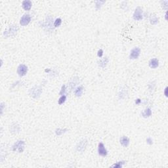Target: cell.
Wrapping results in <instances>:
<instances>
[{
  "mask_svg": "<svg viewBox=\"0 0 168 168\" xmlns=\"http://www.w3.org/2000/svg\"><path fill=\"white\" fill-rule=\"evenodd\" d=\"M140 54H141V49L139 47H135L133 49H131V51L129 54V59L135 60V59H137L139 57Z\"/></svg>",
  "mask_w": 168,
  "mask_h": 168,
  "instance_id": "5b68a950",
  "label": "cell"
},
{
  "mask_svg": "<svg viewBox=\"0 0 168 168\" xmlns=\"http://www.w3.org/2000/svg\"><path fill=\"white\" fill-rule=\"evenodd\" d=\"M141 99H140V98H137V99H136V100H135V104H136V105H139V104H141Z\"/></svg>",
  "mask_w": 168,
  "mask_h": 168,
  "instance_id": "d4e9b609",
  "label": "cell"
},
{
  "mask_svg": "<svg viewBox=\"0 0 168 168\" xmlns=\"http://www.w3.org/2000/svg\"><path fill=\"white\" fill-rule=\"evenodd\" d=\"M98 154L102 157H106L108 154V151L105 148V144L103 143H98Z\"/></svg>",
  "mask_w": 168,
  "mask_h": 168,
  "instance_id": "8992f818",
  "label": "cell"
},
{
  "mask_svg": "<svg viewBox=\"0 0 168 168\" xmlns=\"http://www.w3.org/2000/svg\"><path fill=\"white\" fill-rule=\"evenodd\" d=\"M30 95L33 98H37L40 97L41 95V92H42V89L40 86H35L33 87L32 89H30Z\"/></svg>",
  "mask_w": 168,
  "mask_h": 168,
  "instance_id": "277c9868",
  "label": "cell"
},
{
  "mask_svg": "<svg viewBox=\"0 0 168 168\" xmlns=\"http://www.w3.org/2000/svg\"><path fill=\"white\" fill-rule=\"evenodd\" d=\"M25 142L24 141H19L14 143L13 146V150L17 151L19 153H22L24 150Z\"/></svg>",
  "mask_w": 168,
  "mask_h": 168,
  "instance_id": "7a4b0ae2",
  "label": "cell"
},
{
  "mask_svg": "<svg viewBox=\"0 0 168 168\" xmlns=\"http://www.w3.org/2000/svg\"><path fill=\"white\" fill-rule=\"evenodd\" d=\"M83 87L82 86H80L79 87H76V89L74 90V95L76 97H79L82 95L83 92Z\"/></svg>",
  "mask_w": 168,
  "mask_h": 168,
  "instance_id": "4fadbf2b",
  "label": "cell"
},
{
  "mask_svg": "<svg viewBox=\"0 0 168 168\" xmlns=\"http://www.w3.org/2000/svg\"><path fill=\"white\" fill-rule=\"evenodd\" d=\"M164 94H165V97H167V87H165V91H164Z\"/></svg>",
  "mask_w": 168,
  "mask_h": 168,
  "instance_id": "484cf974",
  "label": "cell"
},
{
  "mask_svg": "<svg viewBox=\"0 0 168 168\" xmlns=\"http://www.w3.org/2000/svg\"><path fill=\"white\" fill-rule=\"evenodd\" d=\"M87 141L86 139H83L81 141H79L76 146V150L78 152H83L85 150L86 146H87Z\"/></svg>",
  "mask_w": 168,
  "mask_h": 168,
  "instance_id": "9c48e42d",
  "label": "cell"
},
{
  "mask_svg": "<svg viewBox=\"0 0 168 168\" xmlns=\"http://www.w3.org/2000/svg\"><path fill=\"white\" fill-rule=\"evenodd\" d=\"M28 67L23 64H21L18 66L17 68V74H19V76H24L26 75L28 72Z\"/></svg>",
  "mask_w": 168,
  "mask_h": 168,
  "instance_id": "52a82bcc",
  "label": "cell"
},
{
  "mask_svg": "<svg viewBox=\"0 0 168 168\" xmlns=\"http://www.w3.org/2000/svg\"><path fill=\"white\" fill-rule=\"evenodd\" d=\"M66 100V96L65 95H61L60 98H59V100H58V103H59V105H61L65 103Z\"/></svg>",
  "mask_w": 168,
  "mask_h": 168,
  "instance_id": "ac0fdd59",
  "label": "cell"
},
{
  "mask_svg": "<svg viewBox=\"0 0 168 168\" xmlns=\"http://www.w3.org/2000/svg\"><path fill=\"white\" fill-rule=\"evenodd\" d=\"M105 2H101V1L96 2V8H97V9H100L103 3H105Z\"/></svg>",
  "mask_w": 168,
  "mask_h": 168,
  "instance_id": "7402d4cb",
  "label": "cell"
},
{
  "mask_svg": "<svg viewBox=\"0 0 168 168\" xmlns=\"http://www.w3.org/2000/svg\"><path fill=\"white\" fill-rule=\"evenodd\" d=\"M149 66L152 69H155V68H157L159 66V60L156 58L154 59H150V60L149 61Z\"/></svg>",
  "mask_w": 168,
  "mask_h": 168,
  "instance_id": "7c38bea8",
  "label": "cell"
},
{
  "mask_svg": "<svg viewBox=\"0 0 168 168\" xmlns=\"http://www.w3.org/2000/svg\"><path fill=\"white\" fill-rule=\"evenodd\" d=\"M97 56H98L99 58H101L103 56V49H100L97 52Z\"/></svg>",
  "mask_w": 168,
  "mask_h": 168,
  "instance_id": "cb8c5ba5",
  "label": "cell"
},
{
  "mask_svg": "<svg viewBox=\"0 0 168 168\" xmlns=\"http://www.w3.org/2000/svg\"><path fill=\"white\" fill-rule=\"evenodd\" d=\"M120 144H122V146L124 147H127L129 146V144L130 143V140L126 136H122L120 140Z\"/></svg>",
  "mask_w": 168,
  "mask_h": 168,
  "instance_id": "30bf717a",
  "label": "cell"
},
{
  "mask_svg": "<svg viewBox=\"0 0 168 168\" xmlns=\"http://www.w3.org/2000/svg\"><path fill=\"white\" fill-rule=\"evenodd\" d=\"M146 143L148 144H149V145H152L153 144V140H152V139L151 137H148L146 139Z\"/></svg>",
  "mask_w": 168,
  "mask_h": 168,
  "instance_id": "603a6c76",
  "label": "cell"
},
{
  "mask_svg": "<svg viewBox=\"0 0 168 168\" xmlns=\"http://www.w3.org/2000/svg\"><path fill=\"white\" fill-rule=\"evenodd\" d=\"M165 20H167V13H165Z\"/></svg>",
  "mask_w": 168,
  "mask_h": 168,
  "instance_id": "4316f807",
  "label": "cell"
},
{
  "mask_svg": "<svg viewBox=\"0 0 168 168\" xmlns=\"http://www.w3.org/2000/svg\"><path fill=\"white\" fill-rule=\"evenodd\" d=\"M22 8L24 9L25 11H30L32 6V2L29 1V0H25L24 2H22Z\"/></svg>",
  "mask_w": 168,
  "mask_h": 168,
  "instance_id": "8fae6325",
  "label": "cell"
},
{
  "mask_svg": "<svg viewBox=\"0 0 168 168\" xmlns=\"http://www.w3.org/2000/svg\"><path fill=\"white\" fill-rule=\"evenodd\" d=\"M133 17L135 21H141L143 19V11L140 7H137L135 9V12L133 13Z\"/></svg>",
  "mask_w": 168,
  "mask_h": 168,
  "instance_id": "3957f363",
  "label": "cell"
},
{
  "mask_svg": "<svg viewBox=\"0 0 168 168\" xmlns=\"http://www.w3.org/2000/svg\"><path fill=\"white\" fill-rule=\"evenodd\" d=\"M61 24H62V20H61V19H60V18H58V19H57L55 20V21H54V26L55 28L57 27H59L60 25H61Z\"/></svg>",
  "mask_w": 168,
  "mask_h": 168,
  "instance_id": "ffe728a7",
  "label": "cell"
},
{
  "mask_svg": "<svg viewBox=\"0 0 168 168\" xmlns=\"http://www.w3.org/2000/svg\"><path fill=\"white\" fill-rule=\"evenodd\" d=\"M18 31V27L16 25H13L10 26L7 30L4 32V35L5 37H14L16 35Z\"/></svg>",
  "mask_w": 168,
  "mask_h": 168,
  "instance_id": "6da1fadb",
  "label": "cell"
},
{
  "mask_svg": "<svg viewBox=\"0 0 168 168\" xmlns=\"http://www.w3.org/2000/svg\"><path fill=\"white\" fill-rule=\"evenodd\" d=\"M108 59L107 57H105V58H103V59L100 60L98 61V66L102 68H105V67L107 65V64L108 63Z\"/></svg>",
  "mask_w": 168,
  "mask_h": 168,
  "instance_id": "5bb4252c",
  "label": "cell"
},
{
  "mask_svg": "<svg viewBox=\"0 0 168 168\" xmlns=\"http://www.w3.org/2000/svg\"><path fill=\"white\" fill-rule=\"evenodd\" d=\"M159 19L155 15H152L150 16V22L151 24H156L158 23Z\"/></svg>",
  "mask_w": 168,
  "mask_h": 168,
  "instance_id": "e0dca14e",
  "label": "cell"
},
{
  "mask_svg": "<svg viewBox=\"0 0 168 168\" xmlns=\"http://www.w3.org/2000/svg\"><path fill=\"white\" fill-rule=\"evenodd\" d=\"M66 87L65 85H63V86H62V87H61V89H60V92H59V95H60V96L64 95L66 93Z\"/></svg>",
  "mask_w": 168,
  "mask_h": 168,
  "instance_id": "44dd1931",
  "label": "cell"
},
{
  "mask_svg": "<svg viewBox=\"0 0 168 168\" xmlns=\"http://www.w3.org/2000/svg\"><path fill=\"white\" fill-rule=\"evenodd\" d=\"M67 129H62V128H58L55 130V134L57 136H60L64 134V133L67 131Z\"/></svg>",
  "mask_w": 168,
  "mask_h": 168,
  "instance_id": "2e32d148",
  "label": "cell"
},
{
  "mask_svg": "<svg viewBox=\"0 0 168 168\" xmlns=\"http://www.w3.org/2000/svg\"><path fill=\"white\" fill-rule=\"evenodd\" d=\"M152 110L150 108H147L142 112V116L144 118H148L152 116Z\"/></svg>",
  "mask_w": 168,
  "mask_h": 168,
  "instance_id": "9a60e30c",
  "label": "cell"
},
{
  "mask_svg": "<svg viewBox=\"0 0 168 168\" xmlns=\"http://www.w3.org/2000/svg\"><path fill=\"white\" fill-rule=\"evenodd\" d=\"M31 16H30V14H24L23 16L21 17V21H20V24L22 26H27L28 24H29V23L31 21Z\"/></svg>",
  "mask_w": 168,
  "mask_h": 168,
  "instance_id": "ba28073f",
  "label": "cell"
},
{
  "mask_svg": "<svg viewBox=\"0 0 168 168\" xmlns=\"http://www.w3.org/2000/svg\"><path fill=\"white\" fill-rule=\"evenodd\" d=\"M125 163V162L124 161H120V162H118L117 163H114V165H112V167H116V168H122L124 165V164Z\"/></svg>",
  "mask_w": 168,
  "mask_h": 168,
  "instance_id": "d6986e66",
  "label": "cell"
}]
</instances>
